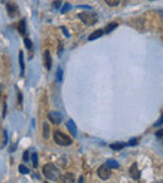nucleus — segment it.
<instances>
[{"label":"nucleus","instance_id":"obj_1","mask_svg":"<svg viewBox=\"0 0 163 183\" xmlns=\"http://www.w3.org/2000/svg\"><path fill=\"white\" fill-rule=\"evenodd\" d=\"M43 174L48 178V179H50V181H58L59 178H60V172H59V169L54 166V164H50V163H48V164H45V166L43 167Z\"/></svg>","mask_w":163,"mask_h":183},{"label":"nucleus","instance_id":"obj_2","mask_svg":"<svg viewBox=\"0 0 163 183\" xmlns=\"http://www.w3.org/2000/svg\"><path fill=\"white\" fill-rule=\"evenodd\" d=\"M78 18L85 25H94L98 22V15L93 11H83L78 14Z\"/></svg>","mask_w":163,"mask_h":183},{"label":"nucleus","instance_id":"obj_3","mask_svg":"<svg viewBox=\"0 0 163 183\" xmlns=\"http://www.w3.org/2000/svg\"><path fill=\"white\" fill-rule=\"evenodd\" d=\"M53 138H54V142L59 145H70L71 144V139L68 136L63 134L60 131H54Z\"/></svg>","mask_w":163,"mask_h":183},{"label":"nucleus","instance_id":"obj_4","mask_svg":"<svg viewBox=\"0 0 163 183\" xmlns=\"http://www.w3.org/2000/svg\"><path fill=\"white\" fill-rule=\"evenodd\" d=\"M98 176L102 178V179H108L111 177V168L107 166V164H103L98 168Z\"/></svg>","mask_w":163,"mask_h":183},{"label":"nucleus","instance_id":"obj_5","mask_svg":"<svg viewBox=\"0 0 163 183\" xmlns=\"http://www.w3.org/2000/svg\"><path fill=\"white\" fill-rule=\"evenodd\" d=\"M48 119L54 124H59L62 122V114L59 112H49L48 113Z\"/></svg>","mask_w":163,"mask_h":183},{"label":"nucleus","instance_id":"obj_6","mask_svg":"<svg viewBox=\"0 0 163 183\" xmlns=\"http://www.w3.org/2000/svg\"><path fill=\"white\" fill-rule=\"evenodd\" d=\"M129 176L133 178V179H139L141 177V172L138 169V166H137V163H133L131 168H129Z\"/></svg>","mask_w":163,"mask_h":183},{"label":"nucleus","instance_id":"obj_7","mask_svg":"<svg viewBox=\"0 0 163 183\" xmlns=\"http://www.w3.org/2000/svg\"><path fill=\"white\" fill-rule=\"evenodd\" d=\"M6 10H8V15L10 18H14L18 15V6L14 4H8L6 5Z\"/></svg>","mask_w":163,"mask_h":183},{"label":"nucleus","instance_id":"obj_8","mask_svg":"<svg viewBox=\"0 0 163 183\" xmlns=\"http://www.w3.org/2000/svg\"><path fill=\"white\" fill-rule=\"evenodd\" d=\"M67 127H68L69 132L71 133V136H73V137H77V125H75V123H74L73 120H71V119H69L68 123H67Z\"/></svg>","mask_w":163,"mask_h":183},{"label":"nucleus","instance_id":"obj_9","mask_svg":"<svg viewBox=\"0 0 163 183\" xmlns=\"http://www.w3.org/2000/svg\"><path fill=\"white\" fill-rule=\"evenodd\" d=\"M44 63H45L47 69L50 70V68H51V57H50L49 50H45L44 51Z\"/></svg>","mask_w":163,"mask_h":183},{"label":"nucleus","instance_id":"obj_10","mask_svg":"<svg viewBox=\"0 0 163 183\" xmlns=\"http://www.w3.org/2000/svg\"><path fill=\"white\" fill-rule=\"evenodd\" d=\"M18 30H19V34L25 36L26 34V24H25V19H22L19 22V25H18Z\"/></svg>","mask_w":163,"mask_h":183},{"label":"nucleus","instance_id":"obj_11","mask_svg":"<svg viewBox=\"0 0 163 183\" xmlns=\"http://www.w3.org/2000/svg\"><path fill=\"white\" fill-rule=\"evenodd\" d=\"M104 34V31H103V29H98V30H96V31H93L92 34L89 35V40H94V39H98V38H100V36Z\"/></svg>","mask_w":163,"mask_h":183},{"label":"nucleus","instance_id":"obj_12","mask_svg":"<svg viewBox=\"0 0 163 183\" xmlns=\"http://www.w3.org/2000/svg\"><path fill=\"white\" fill-rule=\"evenodd\" d=\"M62 181H63V183H74V176L71 173H65L62 177Z\"/></svg>","mask_w":163,"mask_h":183},{"label":"nucleus","instance_id":"obj_13","mask_svg":"<svg viewBox=\"0 0 163 183\" xmlns=\"http://www.w3.org/2000/svg\"><path fill=\"white\" fill-rule=\"evenodd\" d=\"M19 65H20V74H24V57H23V51H19Z\"/></svg>","mask_w":163,"mask_h":183},{"label":"nucleus","instance_id":"obj_14","mask_svg":"<svg viewBox=\"0 0 163 183\" xmlns=\"http://www.w3.org/2000/svg\"><path fill=\"white\" fill-rule=\"evenodd\" d=\"M125 147V144L124 143H113V144H111V148L112 149H114V151H119V149H122V148H124Z\"/></svg>","mask_w":163,"mask_h":183},{"label":"nucleus","instance_id":"obj_15","mask_svg":"<svg viewBox=\"0 0 163 183\" xmlns=\"http://www.w3.org/2000/svg\"><path fill=\"white\" fill-rule=\"evenodd\" d=\"M107 166L109 167L111 169H112V168H119V164H118L114 159H109V161H107Z\"/></svg>","mask_w":163,"mask_h":183},{"label":"nucleus","instance_id":"obj_16","mask_svg":"<svg viewBox=\"0 0 163 183\" xmlns=\"http://www.w3.org/2000/svg\"><path fill=\"white\" fill-rule=\"evenodd\" d=\"M117 28V23H112V24H108L104 29H103V31L104 33H111L113 29H116Z\"/></svg>","mask_w":163,"mask_h":183},{"label":"nucleus","instance_id":"obj_17","mask_svg":"<svg viewBox=\"0 0 163 183\" xmlns=\"http://www.w3.org/2000/svg\"><path fill=\"white\" fill-rule=\"evenodd\" d=\"M43 137L45 138V139H48L49 138V125H48V123H44V125H43Z\"/></svg>","mask_w":163,"mask_h":183},{"label":"nucleus","instance_id":"obj_18","mask_svg":"<svg viewBox=\"0 0 163 183\" xmlns=\"http://www.w3.org/2000/svg\"><path fill=\"white\" fill-rule=\"evenodd\" d=\"M104 2L107 3V5H109V6H117L120 0H104Z\"/></svg>","mask_w":163,"mask_h":183},{"label":"nucleus","instance_id":"obj_19","mask_svg":"<svg viewBox=\"0 0 163 183\" xmlns=\"http://www.w3.org/2000/svg\"><path fill=\"white\" fill-rule=\"evenodd\" d=\"M31 161H33V166L34 167H38V154L37 153H33L31 154Z\"/></svg>","mask_w":163,"mask_h":183},{"label":"nucleus","instance_id":"obj_20","mask_svg":"<svg viewBox=\"0 0 163 183\" xmlns=\"http://www.w3.org/2000/svg\"><path fill=\"white\" fill-rule=\"evenodd\" d=\"M24 44H25V47H26L29 50L33 49V43H31V40H30L29 38H25V39H24Z\"/></svg>","mask_w":163,"mask_h":183},{"label":"nucleus","instance_id":"obj_21","mask_svg":"<svg viewBox=\"0 0 163 183\" xmlns=\"http://www.w3.org/2000/svg\"><path fill=\"white\" fill-rule=\"evenodd\" d=\"M62 78H63V70H62V68H58V70H57V79H58V82H62Z\"/></svg>","mask_w":163,"mask_h":183},{"label":"nucleus","instance_id":"obj_22","mask_svg":"<svg viewBox=\"0 0 163 183\" xmlns=\"http://www.w3.org/2000/svg\"><path fill=\"white\" fill-rule=\"evenodd\" d=\"M19 172L23 173V174H26V173H29V169H28L25 166H23V164H22V166H19Z\"/></svg>","mask_w":163,"mask_h":183},{"label":"nucleus","instance_id":"obj_23","mask_svg":"<svg viewBox=\"0 0 163 183\" xmlns=\"http://www.w3.org/2000/svg\"><path fill=\"white\" fill-rule=\"evenodd\" d=\"M60 5H62V0H54V2H53V8L59 9Z\"/></svg>","mask_w":163,"mask_h":183},{"label":"nucleus","instance_id":"obj_24","mask_svg":"<svg viewBox=\"0 0 163 183\" xmlns=\"http://www.w3.org/2000/svg\"><path fill=\"white\" fill-rule=\"evenodd\" d=\"M70 8H71V6H70L69 4H64V6L60 9V13H63V14H64V13H67V11H68Z\"/></svg>","mask_w":163,"mask_h":183},{"label":"nucleus","instance_id":"obj_25","mask_svg":"<svg viewBox=\"0 0 163 183\" xmlns=\"http://www.w3.org/2000/svg\"><path fill=\"white\" fill-rule=\"evenodd\" d=\"M161 124H163V114H162V116L159 117V119H158V120L154 123V127H159Z\"/></svg>","mask_w":163,"mask_h":183},{"label":"nucleus","instance_id":"obj_26","mask_svg":"<svg viewBox=\"0 0 163 183\" xmlns=\"http://www.w3.org/2000/svg\"><path fill=\"white\" fill-rule=\"evenodd\" d=\"M6 143H8V134H6V131H4V142H3V144H2V148L5 147Z\"/></svg>","mask_w":163,"mask_h":183},{"label":"nucleus","instance_id":"obj_27","mask_svg":"<svg viewBox=\"0 0 163 183\" xmlns=\"http://www.w3.org/2000/svg\"><path fill=\"white\" fill-rule=\"evenodd\" d=\"M137 143H138V138H133V139H131V140H129V143H128V144H129V145H136Z\"/></svg>","mask_w":163,"mask_h":183},{"label":"nucleus","instance_id":"obj_28","mask_svg":"<svg viewBox=\"0 0 163 183\" xmlns=\"http://www.w3.org/2000/svg\"><path fill=\"white\" fill-rule=\"evenodd\" d=\"M23 159H24V162H28V161H29V152H28V151H25V152H24Z\"/></svg>","mask_w":163,"mask_h":183},{"label":"nucleus","instance_id":"obj_29","mask_svg":"<svg viewBox=\"0 0 163 183\" xmlns=\"http://www.w3.org/2000/svg\"><path fill=\"white\" fill-rule=\"evenodd\" d=\"M156 136H157L158 138H163V129H158V131L156 132Z\"/></svg>","mask_w":163,"mask_h":183},{"label":"nucleus","instance_id":"obj_30","mask_svg":"<svg viewBox=\"0 0 163 183\" xmlns=\"http://www.w3.org/2000/svg\"><path fill=\"white\" fill-rule=\"evenodd\" d=\"M6 116V102L4 100V103H3V117H5Z\"/></svg>","mask_w":163,"mask_h":183},{"label":"nucleus","instance_id":"obj_31","mask_svg":"<svg viewBox=\"0 0 163 183\" xmlns=\"http://www.w3.org/2000/svg\"><path fill=\"white\" fill-rule=\"evenodd\" d=\"M18 100H19V103H22V100H23V96L20 92H18Z\"/></svg>","mask_w":163,"mask_h":183},{"label":"nucleus","instance_id":"obj_32","mask_svg":"<svg viewBox=\"0 0 163 183\" xmlns=\"http://www.w3.org/2000/svg\"><path fill=\"white\" fill-rule=\"evenodd\" d=\"M15 148H16V143H14V144L11 145V147L9 148V152H14V149H15Z\"/></svg>","mask_w":163,"mask_h":183},{"label":"nucleus","instance_id":"obj_33","mask_svg":"<svg viewBox=\"0 0 163 183\" xmlns=\"http://www.w3.org/2000/svg\"><path fill=\"white\" fill-rule=\"evenodd\" d=\"M62 29H63V31H64V34H65L67 36H69V34H68V31H67V29H65V28H62Z\"/></svg>","mask_w":163,"mask_h":183},{"label":"nucleus","instance_id":"obj_34","mask_svg":"<svg viewBox=\"0 0 163 183\" xmlns=\"http://www.w3.org/2000/svg\"><path fill=\"white\" fill-rule=\"evenodd\" d=\"M78 183H83V177L79 178V182H78Z\"/></svg>","mask_w":163,"mask_h":183},{"label":"nucleus","instance_id":"obj_35","mask_svg":"<svg viewBox=\"0 0 163 183\" xmlns=\"http://www.w3.org/2000/svg\"><path fill=\"white\" fill-rule=\"evenodd\" d=\"M156 183H163V181H158V182H156Z\"/></svg>","mask_w":163,"mask_h":183},{"label":"nucleus","instance_id":"obj_36","mask_svg":"<svg viewBox=\"0 0 163 183\" xmlns=\"http://www.w3.org/2000/svg\"><path fill=\"white\" fill-rule=\"evenodd\" d=\"M0 97H2V92H0Z\"/></svg>","mask_w":163,"mask_h":183},{"label":"nucleus","instance_id":"obj_37","mask_svg":"<svg viewBox=\"0 0 163 183\" xmlns=\"http://www.w3.org/2000/svg\"><path fill=\"white\" fill-rule=\"evenodd\" d=\"M45 183H49V182H45Z\"/></svg>","mask_w":163,"mask_h":183}]
</instances>
